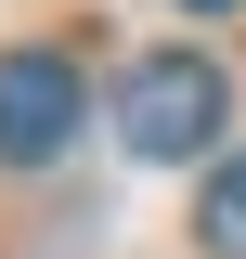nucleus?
<instances>
[{
	"mask_svg": "<svg viewBox=\"0 0 246 259\" xmlns=\"http://www.w3.org/2000/svg\"><path fill=\"white\" fill-rule=\"evenodd\" d=\"M220 117H233V91H220V65L208 52H143L117 78V143L155 168H182L194 143H220Z\"/></svg>",
	"mask_w": 246,
	"mask_h": 259,
	"instance_id": "nucleus-1",
	"label": "nucleus"
},
{
	"mask_svg": "<svg viewBox=\"0 0 246 259\" xmlns=\"http://www.w3.org/2000/svg\"><path fill=\"white\" fill-rule=\"evenodd\" d=\"M78 117H91V91H78V65L65 52H0V168H52L65 143H78Z\"/></svg>",
	"mask_w": 246,
	"mask_h": 259,
	"instance_id": "nucleus-2",
	"label": "nucleus"
},
{
	"mask_svg": "<svg viewBox=\"0 0 246 259\" xmlns=\"http://www.w3.org/2000/svg\"><path fill=\"white\" fill-rule=\"evenodd\" d=\"M194 233H208V259H246V156L208 168V194H194Z\"/></svg>",
	"mask_w": 246,
	"mask_h": 259,
	"instance_id": "nucleus-3",
	"label": "nucleus"
},
{
	"mask_svg": "<svg viewBox=\"0 0 246 259\" xmlns=\"http://www.w3.org/2000/svg\"><path fill=\"white\" fill-rule=\"evenodd\" d=\"M194 13H233V0H194Z\"/></svg>",
	"mask_w": 246,
	"mask_h": 259,
	"instance_id": "nucleus-4",
	"label": "nucleus"
}]
</instances>
